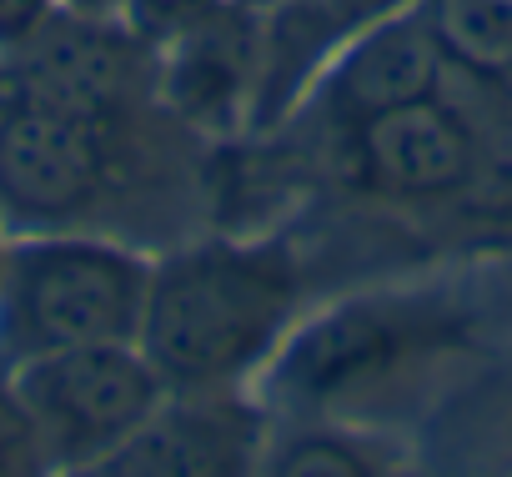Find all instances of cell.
I'll return each mask as SVG.
<instances>
[{"label": "cell", "instance_id": "obj_16", "mask_svg": "<svg viewBox=\"0 0 512 477\" xmlns=\"http://www.w3.org/2000/svg\"><path fill=\"white\" fill-rule=\"evenodd\" d=\"M6 236H11V231H6V226H0V257H6Z\"/></svg>", "mask_w": 512, "mask_h": 477}, {"label": "cell", "instance_id": "obj_13", "mask_svg": "<svg viewBox=\"0 0 512 477\" xmlns=\"http://www.w3.org/2000/svg\"><path fill=\"white\" fill-rule=\"evenodd\" d=\"M0 472H46L41 437L31 427V412H26L11 372H0Z\"/></svg>", "mask_w": 512, "mask_h": 477}, {"label": "cell", "instance_id": "obj_5", "mask_svg": "<svg viewBox=\"0 0 512 477\" xmlns=\"http://www.w3.org/2000/svg\"><path fill=\"white\" fill-rule=\"evenodd\" d=\"M41 437L46 472H101L166 402L161 372L136 342H91L11 367Z\"/></svg>", "mask_w": 512, "mask_h": 477}, {"label": "cell", "instance_id": "obj_8", "mask_svg": "<svg viewBox=\"0 0 512 477\" xmlns=\"http://www.w3.org/2000/svg\"><path fill=\"white\" fill-rule=\"evenodd\" d=\"M161 56V101L196 136H251L256 81H262V36L256 16L236 0L216 6Z\"/></svg>", "mask_w": 512, "mask_h": 477}, {"label": "cell", "instance_id": "obj_15", "mask_svg": "<svg viewBox=\"0 0 512 477\" xmlns=\"http://www.w3.org/2000/svg\"><path fill=\"white\" fill-rule=\"evenodd\" d=\"M66 11H86V16H121L126 0H61Z\"/></svg>", "mask_w": 512, "mask_h": 477}, {"label": "cell", "instance_id": "obj_14", "mask_svg": "<svg viewBox=\"0 0 512 477\" xmlns=\"http://www.w3.org/2000/svg\"><path fill=\"white\" fill-rule=\"evenodd\" d=\"M61 11V0H0V56H16L41 36V26Z\"/></svg>", "mask_w": 512, "mask_h": 477}, {"label": "cell", "instance_id": "obj_2", "mask_svg": "<svg viewBox=\"0 0 512 477\" xmlns=\"http://www.w3.org/2000/svg\"><path fill=\"white\" fill-rule=\"evenodd\" d=\"M302 257L287 236H191L151 252L136 347L166 392H221L267 372L302 307Z\"/></svg>", "mask_w": 512, "mask_h": 477}, {"label": "cell", "instance_id": "obj_6", "mask_svg": "<svg viewBox=\"0 0 512 477\" xmlns=\"http://www.w3.org/2000/svg\"><path fill=\"white\" fill-rule=\"evenodd\" d=\"M312 161H317V176L352 201L442 206L472 191L487 151L472 116L442 86L362 126L312 136Z\"/></svg>", "mask_w": 512, "mask_h": 477}, {"label": "cell", "instance_id": "obj_11", "mask_svg": "<svg viewBox=\"0 0 512 477\" xmlns=\"http://www.w3.org/2000/svg\"><path fill=\"white\" fill-rule=\"evenodd\" d=\"M417 16L442 46L447 71L487 86L512 81V0H417Z\"/></svg>", "mask_w": 512, "mask_h": 477}, {"label": "cell", "instance_id": "obj_12", "mask_svg": "<svg viewBox=\"0 0 512 477\" xmlns=\"http://www.w3.org/2000/svg\"><path fill=\"white\" fill-rule=\"evenodd\" d=\"M262 467L267 472H287V477H367V472H382L387 462L347 422L287 417L282 432H267Z\"/></svg>", "mask_w": 512, "mask_h": 477}, {"label": "cell", "instance_id": "obj_10", "mask_svg": "<svg viewBox=\"0 0 512 477\" xmlns=\"http://www.w3.org/2000/svg\"><path fill=\"white\" fill-rule=\"evenodd\" d=\"M417 6V0H267L256 16L262 36V81H256L251 131H282L317 71L367 26Z\"/></svg>", "mask_w": 512, "mask_h": 477}, {"label": "cell", "instance_id": "obj_4", "mask_svg": "<svg viewBox=\"0 0 512 477\" xmlns=\"http://www.w3.org/2000/svg\"><path fill=\"white\" fill-rule=\"evenodd\" d=\"M442 337V317L417 297H347L297 322L267 362V392L287 417L347 422L387 392Z\"/></svg>", "mask_w": 512, "mask_h": 477}, {"label": "cell", "instance_id": "obj_1", "mask_svg": "<svg viewBox=\"0 0 512 477\" xmlns=\"http://www.w3.org/2000/svg\"><path fill=\"white\" fill-rule=\"evenodd\" d=\"M206 136L156 106L96 111L36 86L0 56V226L106 231L121 216H161L166 236L186 206H206Z\"/></svg>", "mask_w": 512, "mask_h": 477}, {"label": "cell", "instance_id": "obj_7", "mask_svg": "<svg viewBox=\"0 0 512 477\" xmlns=\"http://www.w3.org/2000/svg\"><path fill=\"white\" fill-rule=\"evenodd\" d=\"M447 56L432 41L427 21L417 16V6L367 26L362 36H352L307 86V96L297 101V111L287 116L307 126L312 136H332L347 126H362L382 111H397L407 101H422L432 91L447 86Z\"/></svg>", "mask_w": 512, "mask_h": 477}, {"label": "cell", "instance_id": "obj_9", "mask_svg": "<svg viewBox=\"0 0 512 477\" xmlns=\"http://www.w3.org/2000/svg\"><path fill=\"white\" fill-rule=\"evenodd\" d=\"M262 452H267V417L241 397V387L166 392V402L146 417V427L101 472L221 477L262 467Z\"/></svg>", "mask_w": 512, "mask_h": 477}, {"label": "cell", "instance_id": "obj_3", "mask_svg": "<svg viewBox=\"0 0 512 477\" xmlns=\"http://www.w3.org/2000/svg\"><path fill=\"white\" fill-rule=\"evenodd\" d=\"M151 252L106 231H11L0 257V372L31 357L136 342Z\"/></svg>", "mask_w": 512, "mask_h": 477}]
</instances>
